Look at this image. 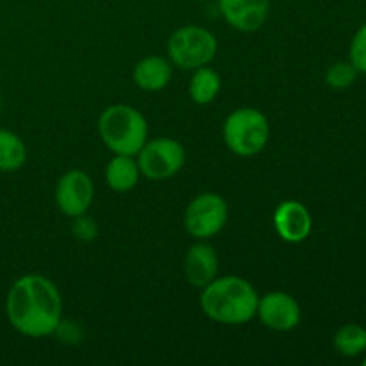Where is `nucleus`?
<instances>
[{"mask_svg": "<svg viewBox=\"0 0 366 366\" xmlns=\"http://www.w3.org/2000/svg\"><path fill=\"white\" fill-rule=\"evenodd\" d=\"M139 167L132 156L117 154L106 167V182L114 192H131L139 181Z\"/></svg>", "mask_w": 366, "mask_h": 366, "instance_id": "obj_14", "label": "nucleus"}, {"mask_svg": "<svg viewBox=\"0 0 366 366\" xmlns=\"http://www.w3.org/2000/svg\"><path fill=\"white\" fill-rule=\"evenodd\" d=\"M270 139L268 118L254 107H239L224 122V142L232 154L252 157L267 147Z\"/></svg>", "mask_w": 366, "mask_h": 366, "instance_id": "obj_4", "label": "nucleus"}, {"mask_svg": "<svg viewBox=\"0 0 366 366\" xmlns=\"http://www.w3.org/2000/svg\"><path fill=\"white\" fill-rule=\"evenodd\" d=\"M71 231H74L75 238L81 239V242H93V239L97 238L99 229H97V224L92 220V218L81 214V217H75L74 225H71Z\"/></svg>", "mask_w": 366, "mask_h": 366, "instance_id": "obj_20", "label": "nucleus"}, {"mask_svg": "<svg viewBox=\"0 0 366 366\" xmlns=\"http://www.w3.org/2000/svg\"><path fill=\"white\" fill-rule=\"evenodd\" d=\"M227 24L236 31L254 32L261 29L270 13V0H218Z\"/></svg>", "mask_w": 366, "mask_h": 366, "instance_id": "obj_10", "label": "nucleus"}, {"mask_svg": "<svg viewBox=\"0 0 366 366\" xmlns=\"http://www.w3.org/2000/svg\"><path fill=\"white\" fill-rule=\"evenodd\" d=\"M172 79V66L164 57L149 56L138 61L132 71V81L145 92H159Z\"/></svg>", "mask_w": 366, "mask_h": 366, "instance_id": "obj_13", "label": "nucleus"}, {"mask_svg": "<svg viewBox=\"0 0 366 366\" xmlns=\"http://www.w3.org/2000/svg\"><path fill=\"white\" fill-rule=\"evenodd\" d=\"M350 63L357 71L366 74V24L356 32L350 43Z\"/></svg>", "mask_w": 366, "mask_h": 366, "instance_id": "obj_19", "label": "nucleus"}, {"mask_svg": "<svg viewBox=\"0 0 366 366\" xmlns=\"http://www.w3.org/2000/svg\"><path fill=\"white\" fill-rule=\"evenodd\" d=\"M218 272L217 252L207 243H195L186 252L184 275L188 282L195 288H204L209 285Z\"/></svg>", "mask_w": 366, "mask_h": 366, "instance_id": "obj_12", "label": "nucleus"}, {"mask_svg": "<svg viewBox=\"0 0 366 366\" xmlns=\"http://www.w3.org/2000/svg\"><path fill=\"white\" fill-rule=\"evenodd\" d=\"M184 147L174 138H156L147 142L138 152L139 172L152 181L174 177L184 167Z\"/></svg>", "mask_w": 366, "mask_h": 366, "instance_id": "obj_6", "label": "nucleus"}, {"mask_svg": "<svg viewBox=\"0 0 366 366\" xmlns=\"http://www.w3.org/2000/svg\"><path fill=\"white\" fill-rule=\"evenodd\" d=\"M274 225L277 234L288 243H300L311 234L313 220L304 204L286 200L279 204L274 213Z\"/></svg>", "mask_w": 366, "mask_h": 366, "instance_id": "obj_11", "label": "nucleus"}, {"mask_svg": "<svg viewBox=\"0 0 366 366\" xmlns=\"http://www.w3.org/2000/svg\"><path fill=\"white\" fill-rule=\"evenodd\" d=\"M256 290L245 279L238 275H225L204 286L200 295L202 311L218 324L242 325L252 320L257 313Z\"/></svg>", "mask_w": 366, "mask_h": 366, "instance_id": "obj_2", "label": "nucleus"}, {"mask_svg": "<svg viewBox=\"0 0 366 366\" xmlns=\"http://www.w3.org/2000/svg\"><path fill=\"white\" fill-rule=\"evenodd\" d=\"M222 89V79L213 68L200 66L193 70V77L189 81V97L199 106L211 104L218 97Z\"/></svg>", "mask_w": 366, "mask_h": 366, "instance_id": "obj_15", "label": "nucleus"}, {"mask_svg": "<svg viewBox=\"0 0 366 366\" xmlns=\"http://www.w3.org/2000/svg\"><path fill=\"white\" fill-rule=\"evenodd\" d=\"M93 181L82 170H70L57 181L56 202L64 217H81L93 202Z\"/></svg>", "mask_w": 366, "mask_h": 366, "instance_id": "obj_8", "label": "nucleus"}, {"mask_svg": "<svg viewBox=\"0 0 366 366\" xmlns=\"http://www.w3.org/2000/svg\"><path fill=\"white\" fill-rule=\"evenodd\" d=\"M363 365H365V366H366V360H365V361H363Z\"/></svg>", "mask_w": 366, "mask_h": 366, "instance_id": "obj_21", "label": "nucleus"}, {"mask_svg": "<svg viewBox=\"0 0 366 366\" xmlns=\"http://www.w3.org/2000/svg\"><path fill=\"white\" fill-rule=\"evenodd\" d=\"M335 347L342 356L354 357L366 350V329L356 324L340 327L335 335Z\"/></svg>", "mask_w": 366, "mask_h": 366, "instance_id": "obj_17", "label": "nucleus"}, {"mask_svg": "<svg viewBox=\"0 0 366 366\" xmlns=\"http://www.w3.org/2000/svg\"><path fill=\"white\" fill-rule=\"evenodd\" d=\"M27 159V149L20 136L0 129V172L20 170Z\"/></svg>", "mask_w": 366, "mask_h": 366, "instance_id": "obj_16", "label": "nucleus"}, {"mask_svg": "<svg viewBox=\"0 0 366 366\" xmlns=\"http://www.w3.org/2000/svg\"><path fill=\"white\" fill-rule=\"evenodd\" d=\"M9 324L29 338H45L61 325L63 300L50 279L29 274L16 279L6 299Z\"/></svg>", "mask_w": 366, "mask_h": 366, "instance_id": "obj_1", "label": "nucleus"}, {"mask_svg": "<svg viewBox=\"0 0 366 366\" xmlns=\"http://www.w3.org/2000/svg\"><path fill=\"white\" fill-rule=\"evenodd\" d=\"M227 202L217 193H202L188 204L184 213L186 231L199 239L218 234L227 224Z\"/></svg>", "mask_w": 366, "mask_h": 366, "instance_id": "obj_7", "label": "nucleus"}, {"mask_svg": "<svg viewBox=\"0 0 366 366\" xmlns=\"http://www.w3.org/2000/svg\"><path fill=\"white\" fill-rule=\"evenodd\" d=\"M257 317L274 331H292L300 324V306L290 293L270 292L257 302Z\"/></svg>", "mask_w": 366, "mask_h": 366, "instance_id": "obj_9", "label": "nucleus"}, {"mask_svg": "<svg viewBox=\"0 0 366 366\" xmlns=\"http://www.w3.org/2000/svg\"><path fill=\"white\" fill-rule=\"evenodd\" d=\"M99 132L111 152L136 156L147 143L149 125L136 107L114 104L106 107L100 114Z\"/></svg>", "mask_w": 366, "mask_h": 366, "instance_id": "obj_3", "label": "nucleus"}, {"mask_svg": "<svg viewBox=\"0 0 366 366\" xmlns=\"http://www.w3.org/2000/svg\"><path fill=\"white\" fill-rule=\"evenodd\" d=\"M357 70L352 66V63H336L332 64L325 75V82L335 89L349 88L356 81Z\"/></svg>", "mask_w": 366, "mask_h": 366, "instance_id": "obj_18", "label": "nucleus"}, {"mask_svg": "<svg viewBox=\"0 0 366 366\" xmlns=\"http://www.w3.org/2000/svg\"><path fill=\"white\" fill-rule=\"evenodd\" d=\"M218 50L213 32L199 25H186L177 29L168 39V57L172 64L182 70H197L207 66Z\"/></svg>", "mask_w": 366, "mask_h": 366, "instance_id": "obj_5", "label": "nucleus"}]
</instances>
